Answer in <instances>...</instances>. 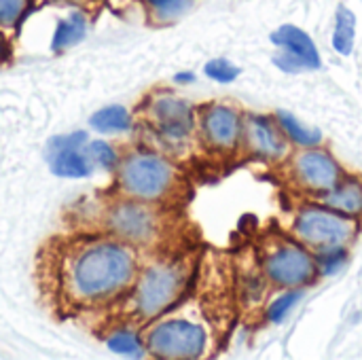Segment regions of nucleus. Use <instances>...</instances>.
Returning <instances> with one entry per match:
<instances>
[{
  "instance_id": "obj_12",
  "label": "nucleus",
  "mask_w": 362,
  "mask_h": 360,
  "mask_svg": "<svg viewBox=\"0 0 362 360\" xmlns=\"http://www.w3.org/2000/svg\"><path fill=\"white\" fill-rule=\"evenodd\" d=\"M244 119L238 110L223 104L206 106L199 117V132L204 142L216 151H231L242 140Z\"/></svg>"
},
{
  "instance_id": "obj_8",
  "label": "nucleus",
  "mask_w": 362,
  "mask_h": 360,
  "mask_svg": "<svg viewBox=\"0 0 362 360\" xmlns=\"http://www.w3.org/2000/svg\"><path fill=\"white\" fill-rule=\"evenodd\" d=\"M108 229L110 233L125 244H146L157 233V216L140 199L117 202L108 210Z\"/></svg>"
},
{
  "instance_id": "obj_18",
  "label": "nucleus",
  "mask_w": 362,
  "mask_h": 360,
  "mask_svg": "<svg viewBox=\"0 0 362 360\" xmlns=\"http://www.w3.org/2000/svg\"><path fill=\"white\" fill-rule=\"evenodd\" d=\"M89 123L98 132H127L132 127V115L123 106H106L93 112Z\"/></svg>"
},
{
  "instance_id": "obj_20",
  "label": "nucleus",
  "mask_w": 362,
  "mask_h": 360,
  "mask_svg": "<svg viewBox=\"0 0 362 360\" xmlns=\"http://www.w3.org/2000/svg\"><path fill=\"white\" fill-rule=\"evenodd\" d=\"M151 8V13L159 19V21H174L180 15H185L193 0H144Z\"/></svg>"
},
{
  "instance_id": "obj_9",
  "label": "nucleus",
  "mask_w": 362,
  "mask_h": 360,
  "mask_svg": "<svg viewBox=\"0 0 362 360\" xmlns=\"http://www.w3.org/2000/svg\"><path fill=\"white\" fill-rule=\"evenodd\" d=\"M148 117L155 132L170 142H180L189 138L195 127L193 106L187 100H180L170 93L153 98L148 106Z\"/></svg>"
},
{
  "instance_id": "obj_14",
  "label": "nucleus",
  "mask_w": 362,
  "mask_h": 360,
  "mask_svg": "<svg viewBox=\"0 0 362 360\" xmlns=\"http://www.w3.org/2000/svg\"><path fill=\"white\" fill-rule=\"evenodd\" d=\"M322 204L339 214L358 216L362 214V180L361 178H341L337 187L322 193Z\"/></svg>"
},
{
  "instance_id": "obj_1",
  "label": "nucleus",
  "mask_w": 362,
  "mask_h": 360,
  "mask_svg": "<svg viewBox=\"0 0 362 360\" xmlns=\"http://www.w3.org/2000/svg\"><path fill=\"white\" fill-rule=\"evenodd\" d=\"M136 276V257L123 242L93 240L72 248L64 263V289L70 301L98 306L123 293Z\"/></svg>"
},
{
  "instance_id": "obj_21",
  "label": "nucleus",
  "mask_w": 362,
  "mask_h": 360,
  "mask_svg": "<svg viewBox=\"0 0 362 360\" xmlns=\"http://www.w3.org/2000/svg\"><path fill=\"white\" fill-rule=\"evenodd\" d=\"M85 153H87L89 161L93 166H100L102 170H115V168H119V155H117V151L108 142L93 140V142H89L85 146Z\"/></svg>"
},
{
  "instance_id": "obj_19",
  "label": "nucleus",
  "mask_w": 362,
  "mask_h": 360,
  "mask_svg": "<svg viewBox=\"0 0 362 360\" xmlns=\"http://www.w3.org/2000/svg\"><path fill=\"white\" fill-rule=\"evenodd\" d=\"M106 346L115 354H123V356H142L146 350V346H142L140 337L134 331H115L106 339Z\"/></svg>"
},
{
  "instance_id": "obj_6",
  "label": "nucleus",
  "mask_w": 362,
  "mask_h": 360,
  "mask_svg": "<svg viewBox=\"0 0 362 360\" xmlns=\"http://www.w3.org/2000/svg\"><path fill=\"white\" fill-rule=\"evenodd\" d=\"M316 257L303 244L282 242L265 259L267 278L284 289H301L310 284L316 276Z\"/></svg>"
},
{
  "instance_id": "obj_5",
  "label": "nucleus",
  "mask_w": 362,
  "mask_h": 360,
  "mask_svg": "<svg viewBox=\"0 0 362 360\" xmlns=\"http://www.w3.org/2000/svg\"><path fill=\"white\" fill-rule=\"evenodd\" d=\"M206 329L185 318L159 323L146 337V350L153 356L170 360L199 359L206 350Z\"/></svg>"
},
{
  "instance_id": "obj_24",
  "label": "nucleus",
  "mask_w": 362,
  "mask_h": 360,
  "mask_svg": "<svg viewBox=\"0 0 362 360\" xmlns=\"http://www.w3.org/2000/svg\"><path fill=\"white\" fill-rule=\"evenodd\" d=\"M30 0H0V28H15L28 13Z\"/></svg>"
},
{
  "instance_id": "obj_25",
  "label": "nucleus",
  "mask_w": 362,
  "mask_h": 360,
  "mask_svg": "<svg viewBox=\"0 0 362 360\" xmlns=\"http://www.w3.org/2000/svg\"><path fill=\"white\" fill-rule=\"evenodd\" d=\"M301 295H303V291H288L286 295H282V297H278L272 306H269V310H267V318L272 320V323H282L286 316H288V312L293 310V306L301 299Z\"/></svg>"
},
{
  "instance_id": "obj_23",
  "label": "nucleus",
  "mask_w": 362,
  "mask_h": 360,
  "mask_svg": "<svg viewBox=\"0 0 362 360\" xmlns=\"http://www.w3.org/2000/svg\"><path fill=\"white\" fill-rule=\"evenodd\" d=\"M348 261V250L346 246L341 248H333V250H325V252H316V265H318V272L325 274V276H333L337 274Z\"/></svg>"
},
{
  "instance_id": "obj_10",
  "label": "nucleus",
  "mask_w": 362,
  "mask_h": 360,
  "mask_svg": "<svg viewBox=\"0 0 362 360\" xmlns=\"http://www.w3.org/2000/svg\"><path fill=\"white\" fill-rule=\"evenodd\" d=\"M87 134L72 132L66 136H55L47 144L49 168L62 178H87L93 172V163L85 153Z\"/></svg>"
},
{
  "instance_id": "obj_15",
  "label": "nucleus",
  "mask_w": 362,
  "mask_h": 360,
  "mask_svg": "<svg viewBox=\"0 0 362 360\" xmlns=\"http://www.w3.org/2000/svg\"><path fill=\"white\" fill-rule=\"evenodd\" d=\"M333 49L348 57L354 51V42H356V15L350 6L339 4L335 11V30H333Z\"/></svg>"
},
{
  "instance_id": "obj_7",
  "label": "nucleus",
  "mask_w": 362,
  "mask_h": 360,
  "mask_svg": "<svg viewBox=\"0 0 362 360\" xmlns=\"http://www.w3.org/2000/svg\"><path fill=\"white\" fill-rule=\"evenodd\" d=\"M269 40L280 51L278 55H274V64L284 72L318 70L322 66V57L316 42L299 25L284 23L269 34Z\"/></svg>"
},
{
  "instance_id": "obj_3",
  "label": "nucleus",
  "mask_w": 362,
  "mask_h": 360,
  "mask_svg": "<svg viewBox=\"0 0 362 360\" xmlns=\"http://www.w3.org/2000/svg\"><path fill=\"white\" fill-rule=\"evenodd\" d=\"M293 229L305 248L314 252H325L348 246L356 233V223L352 216L339 214L322 204L303 208L297 214Z\"/></svg>"
},
{
  "instance_id": "obj_22",
  "label": "nucleus",
  "mask_w": 362,
  "mask_h": 360,
  "mask_svg": "<svg viewBox=\"0 0 362 360\" xmlns=\"http://www.w3.org/2000/svg\"><path fill=\"white\" fill-rule=\"evenodd\" d=\"M204 72L206 76L214 79L216 83H233L238 76H240V66H235L233 62L229 59H223V57H216V59H210L206 66H204Z\"/></svg>"
},
{
  "instance_id": "obj_16",
  "label": "nucleus",
  "mask_w": 362,
  "mask_h": 360,
  "mask_svg": "<svg viewBox=\"0 0 362 360\" xmlns=\"http://www.w3.org/2000/svg\"><path fill=\"white\" fill-rule=\"evenodd\" d=\"M87 32V19L83 13L72 11L68 17L59 19L55 32H53V40H51V49L53 51H64L68 47H74L76 42H81L85 38Z\"/></svg>"
},
{
  "instance_id": "obj_26",
  "label": "nucleus",
  "mask_w": 362,
  "mask_h": 360,
  "mask_svg": "<svg viewBox=\"0 0 362 360\" xmlns=\"http://www.w3.org/2000/svg\"><path fill=\"white\" fill-rule=\"evenodd\" d=\"M174 81L176 83H193L195 81V74L193 72H182V74H176Z\"/></svg>"
},
{
  "instance_id": "obj_13",
  "label": "nucleus",
  "mask_w": 362,
  "mask_h": 360,
  "mask_svg": "<svg viewBox=\"0 0 362 360\" xmlns=\"http://www.w3.org/2000/svg\"><path fill=\"white\" fill-rule=\"evenodd\" d=\"M282 127L263 115H248L244 119L242 138L246 140V146L263 159H280L286 153V140H284Z\"/></svg>"
},
{
  "instance_id": "obj_17",
  "label": "nucleus",
  "mask_w": 362,
  "mask_h": 360,
  "mask_svg": "<svg viewBox=\"0 0 362 360\" xmlns=\"http://www.w3.org/2000/svg\"><path fill=\"white\" fill-rule=\"evenodd\" d=\"M276 121L282 127V132L299 146H318L322 142V132L316 127H305L299 119H295L291 112L286 110H278L276 112Z\"/></svg>"
},
{
  "instance_id": "obj_4",
  "label": "nucleus",
  "mask_w": 362,
  "mask_h": 360,
  "mask_svg": "<svg viewBox=\"0 0 362 360\" xmlns=\"http://www.w3.org/2000/svg\"><path fill=\"white\" fill-rule=\"evenodd\" d=\"M185 282V269L176 263H157L146 267L134 291L136 314L144 320L161 316L170 306L176 303Z\"/></svg>"
},
{
  "instance_id": "obj_11",
  "label": "nucleus",
  "mask_w": 362,
  "mask_h": 360,
  "mask_svg": "<svg viewBox=\"0 0 362 360\" xmlns=\"http://www.w3.org/2000/svg\"><path fill=\"white\" fill-rule=\"evenodd\" d=\"M293 172L297 185L314 193H327L344 178V172L333 155L310 146L308 151L299 153L293 161Z\"/></svg>"
},
{
  "instance_id": "obj_2",
  "label": "nucleus",
  "mask_w": 362,
  "mask_h": 360,
  "mask_svg": "<svg viewBox=\"0 0 362 360\" xmlns=\"http://www.w3.org/2000/svg\"><path fill=\"white\" fill-rule=\"evenodd\" d=\"M174 182V166L157 153L134 151L119 163V185L132 199L157 202L172 191Z\"/></svg>"
}]
</instances>
